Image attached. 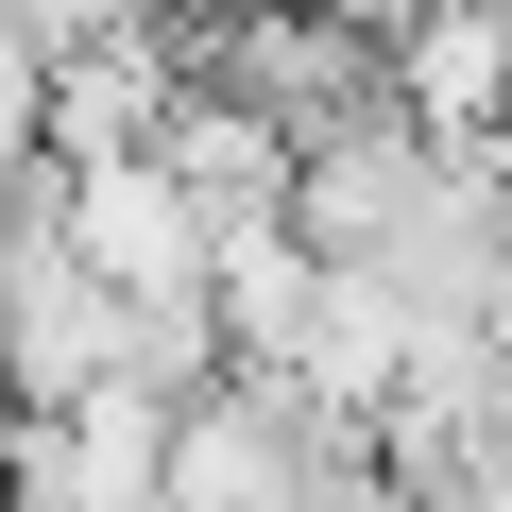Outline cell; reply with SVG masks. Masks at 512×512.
Masks as SVG:
<instances>
[{"instance_id": "obj_1", "label": "cell", "mask_w": 512, "mask_h": 512, "mask_svg": "<svg viewBox=\"0 0 512 512\" xmlns=\"http://www.w3.org/2000/svg\"><path fill=\"white\" fill-rule=\"evenodd\" d=\"M393 120H427L444 154H495L512 137V18H495V0H444V18L393 35Z\"/></svg>"}, {"instance_id": "obj_2", "label": "cell", "mask_w": 512, "mask_h": 512, "mask_svg": "<svg viewBox=\"0 0 512 512\" xmlns=\"http://www.w3.org/2000/svg\"><path fill=\"white\" fill-rule=\"evenodd\" d=\"M188 18H222V0H188Z\"/></svg>"}, {"instance_id": "obj_3", "label": "cell", "mask_w": 512, "mask_h": 512, "mask_svg": "<svg viewBox=\"0 0 512 512\" xmlns=\"http://www.w3.org/2000/svg\"><path fill=\"white\" fill-rule=\"evenodd\" d=\"M495 171H512V137H495Z\"/></svg>"}, {"instance_id": "obj_4", "label": "cell", "mask_w": 512, "mask_h": 512, "mask_svg": "<svg viewBox=\"0 0 512 512\" xmlns=\"http://www.w3.org/2000/svg\"><path fill=\"white\" fill-rule=\"evenodd\" d=\"M495 18H512V0H495Z\"/></svg>"}]
</instances>
